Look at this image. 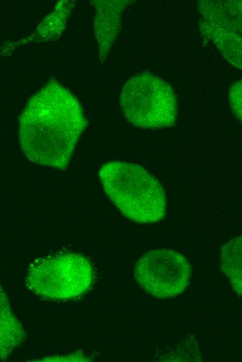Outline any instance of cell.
<instances>
[{
	"instance_id": "6da1fadb",
	"label": "cell",
	"mask_w": 242,
	"mask_h": 362,
	"mask_svg": "<svg viewBox=\"0 0 242 362\" xmlns=\"http://www.w3.org/2000/svg\"><path fill=\"white\" fill-rule=\"evenodd\" d=\"M86 125L76 96L49 80L28 100L19 118L21 150L35 164L65 170Z\"/></svg>"
},
{
	"instance_id": "7a4b0ae2",
	"label": "cell",
	"mask_w": 242,
	"mask_h": 362,
	"mask_svg": "<svg viewBox=\"0 0 242 362\" xmlns=\"http://www.w3.org/2000/svg\"><path fill=\"white\" fill-rule=\"evenodd\" d=\"M99 176L108 197L131 221L151 224L164 217L165 191L159 181L143 167L111 161L102 166Z\"/></svg>"
},
{
	"instance_id": "3957f363",
	"label": "cell",
	"mask_w": 242,
	"mask_h": 362,
	"mask_svg": "<svg viewBox=\"0 0 242 362\" xmlns=\"http://www.w3.org/2000/svg\"><path fill=\"white\" fill-rule=\"evenodd\" d=\"M94 276L93 267L86 256L68 252L33 261L29 267L26 283L39 297L65 301L88 292Z\"/></svg>"
},
{
	"instance_id": "277c9868",
	"label": "cell",
	"mask_w": 242,
	"mask_h": 362,
	"mask_svg": "<svg viewBox=\"0 0 242 362\" xmlns=\"http://www.w3.org/2000/svg\"><path fill=\"white\" fill-rule=\"evenodd\" d=\"M120 106L130 124L143 129L171 127L177 117V99L170 85L147 72L127 80Z\"/></svg>"
},
{
	"instance_id": "5b68a950",
	"label": "cell",
	"mask_w": 242,
	"mask_h": 362,
	"mask_svg": "<svg viewBox=\"0 0 242 362\" xmlns=\"http://www.w3.org/2000/svg\"><path fill=\"white\" fill-rule=\"evenodd\" d=\"M191 267L180 253L170 249L147 251L136 262V282L148 294L159 299L173 297L189 284Z\"/></svg>"
},
{
	"instance_id": "8992f818",
	"label": "cell",
	"mask_w": 242,
	"mask_h": 362,
	"mask_svg": "<svg viewBox=\"0 0 242 362\" xmlns=\"http://www.w3.org/2000/svg\"><path fill=\"white\" fill-rule=\"evenodd\" d=\"M197 6L202 36L241 69V1H200Z\"/></svg>"
},
{
	"instance_id": "52a82bcc",
	"label": "cell",
	"mask_w": 242,
	"mask_h": 362,
	"mask_svg": "<svg viewBox=\"0 0 242 362\" xmlns=\"http://www.w3.org/2000/svg\"><path fill=\"white\" fill-rule=\"evenodd\" d=\"M132 1L95 0L91 1L95 7L94 33L96 38L99 60L103 63L113 47L120 27L123 11Z\"/></svg>"
},
{
	"instance_id": "ba28073f",
	"label": "cell",
	"mask_w": 242,
	"mask_h": 362,
	"mask_svg": "<svg viewBox=\"0 0 242 362\" xmlns=\"http://www.w3.org/2000/svg\"><path fill=\"white\" fill-rule=\"evenodd\" d=\"M26 338V331L15 315L0 284V360H6Z\"/></svg>"
},
{
	"instance_id": "9c48e42d",
	"label": "cell",
	"mask_w": 242,
	"mask_h": 362,
	"mask_svg": "<svg viewBox=\"0 0 242 362\" xmlns=\"http://www.w3.org/2000/svg\"><path fill=\"white\" fill-rule=\"evenodd\" d=\"M75 5L74 1H60L54 9L38 25L28 41L43 42L58 39L63 33L66 22Z\"/></svg>"
},
{
	"instance_id": "30bf717a",
	"label": "cell",
	"mask_w": 242,
	"mask_h": 362,
	"mask_svg": "<svg viewBox=\"0 0 242 362\" xmlns=\"http://www.w3.org/2000/svg\"><path fill=\"white\" fill-rule=\"evenodd\" d=\"M220 268L227 276L233 289L240 297L242 289L241 235L232 239L222 247Z\"/></svg>"
},
{
	"instance_id": "8fae6325",
	"label": "cell",
	"mask_w": 242,
	"mask_h": 362,
	"mask_svg": "<svg viewBox=\"0 0 242 362\" xmlns=\"http://www.w3.org/2000/svg\"><path fill=\"white\" fill-rule=\"evenodd\" d=\"M229 102L234 115L239 120H241V80H239L230 88Z\"/></svg>"
}]
</instances>
